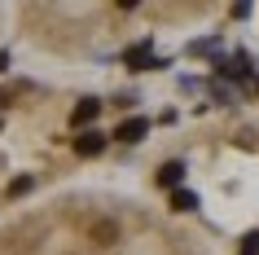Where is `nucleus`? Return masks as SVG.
<instances>
[{
  "label": "nucleus",
  "instance_id": "1",
  "mask_svg": "<svg viewBox=\"0 0 259 255\" xmlns=\"http://www.w3.org/2000/svg\"><path fill=\"white\" fill-rule=\"evenodd\" d=\"M0 255H220L211 238L137 189L75 180L0 220Z\"/></svg>",
  "mask_w": 259,
  "mask_h": 255
},
{
  "label": "nucleus",
  "instance_id": "2",
  "mask_svg": "<svg viewBox=\"0 0 259 255\" xmlns=\"http://www.w3.org/2000/svg\"><path fill=\"white\" fill-rule=\"evenodd\" d=\"M0 18H5V9H0Z\"/></svg>",
  "mask_w": 259,
  "mask_h": 255
}]
</instances>
